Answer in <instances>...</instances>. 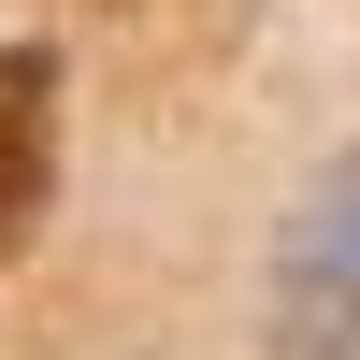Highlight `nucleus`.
<instances>
[{
  "mask_svg": "<svg viewBox=\"0 0 360 360\" xmlns=\"http://www.w3.org/2000/svg\"><path fill=\"white\" fill-rule=\"evenodd\" d=\"M274 346L288 360H360V159L317 173V202L274 245Z\"/></svg>",
  "mask_w": 360,
  "mask_h": 360,
  "instance_id": "1",
  "label": "nucleus"
},
{
  "mask_svg": "<svg viewBox=\"0 0 360 360\" xmlns=\"http://www.w3.org/2000/svg\"><path fill=\"white\" fill-rule=\"evenodd\" d=\"M44 188H58V58L44 44H0V259L29 245Z\"/></svg>",
  "mask_w": 360,
  "mask_h": 360,
  "instance_id": "2",
  "label": "nucleus"
}]
</instances>
